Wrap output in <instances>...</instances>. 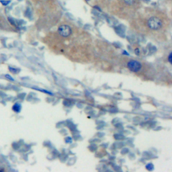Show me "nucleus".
I'll return each instance as SVG.
<instances>
[{"label": "nucleus", "mask_w": 172, "mask_h": 172, "mask_svg": "<svg viewBox=\"0 0 172 172\" xmlns=\"http://www.w3.org/2000/svg\"><path fill=\"white\" fill-rule=\"evenodd\" d=\"M143 65L141 62L135 59H130L126 62L127 69L130 72L134 73H140L143 71Z\"/></svg>", "instance_id": "1"}, {"label": "nucleus", "mask_w": 172, "mask_h": 172, "mask_svg": "<svg viewBox=\"0 0 172 172\" xmlns=\"http://www.w3.org/2000/svg\"><path fill=\"white\" fill-rule=\"evenodd\" d=\"M147 25L151 30L157 31L163 27V22L158 17L152 16L147 20Z\"/></svg>", "instance_id": "2"}, {"label": "nucleus", "mask_w": 172, "mask_h": 172, "mask_svg": "<svg viewBox=\"0 0 172 172\" xmlns=\"http://www.w3.org/2000/svg\"><path fill=\"white\" fill-rule=\"evenodd\" d=\"M57 32L63 38H67L72 34L73 30L71 27L67 24H62L58 27Z\"/></svg>", "instance_id": "3"}, {"label": "nucleus", "mask_w": 172, "mask_h": 172, "mask_svg": "<svg viewBox=\"0 0 172 172\" xmlns=\"http://www.w3.org/2000/svg\"><path fill=\"white\" fill-rule=\"evenodd\" d=\"M13 110H14L15 112H18L20 110V106L18 104H15V105L13 106Z\"/></svg>", "instance_id": "4"}, {"label": "nucleus", "mask_w": 172, "mask_h": 172, "mask_svg": "<svg viewBox=\"0 0 172 172\" xmlns=\"http://www.w3.org/2000/svg\"><path fill=\"white\" fill-rule=\"evenodd\" d=\"M134 1L135 0H124V1L125 2V3H126L127 5H132L133 4Z\"/></svg>", "instance_id": "5"}, {"label": "nucleus", "mask_w": 172, "mask_h": 172, "mask_svg": "<svg viewBox=\"0 0 172 172\" xmlns=\"http://www.w3.org/2000/svg\"><path fill=\"white\" fill-rule=\"evenodd\" d=\"M168 61L170 64H171V53L169 54V57H168Z\"/></svg>", "instance_id": "6"}]
</instances>
